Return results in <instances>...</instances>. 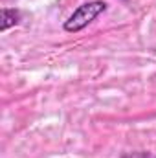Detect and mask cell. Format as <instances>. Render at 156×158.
<instances>
[{
    "mask_svg": "<svg viewBox=\"0 0 156 158\" xmlns=\"http://www.w3.org/2000/svg\"><path fill=\"white\" fill-rule=\"evenodd\" d=\"M22 20V13L15 7H2V31L9 30L11 26H17Z\"/></svg>",
    "mask_w": 156,
    "mask_h": 158,
    "instance_id": "obj_2",
    "label": "cell"
},
{
    "mask_svg": "<svg viewBox=\"0 0 156 158\" xmlns=\"http://www.w3.org/2000/svg\"><path fill=\"white\" fill-rule=\"evenodd\" d=\"M107 2L103 0H92V2H84L81 4L77 9L68 17V20L64 22V31L68 33H76L84 30L88 24H92L103 11H107Z\"/></svg>",
    "mask_w": 156,
    "mask_h": 158,
    "instance_id": "obj_1",
    "label": "cell"
}]
</instances>
